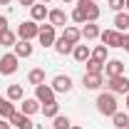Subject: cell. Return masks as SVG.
<instances>
[{"label":"cell","mask_w":129,"mask_h":129,"mask_svg":"<svg viewBox=\"0 0 129 129\" xmlns=\"http://www.w3.org/2000/svg\"><path fill=\"white\" fill-rule=\"evenodd\" d=\"M62 37L70 42V45H80V40H82V30H80V27H64Z\"/></svg>","instance_id":"cell-19"},{"label":"cell","mask_w":129,"mask_h":129,"mask_svg":"<svg viewBox=\"0 0 129 129\" xmlns=\"http://www.w3.org/2000/svg\"><path fill=\"white\" fill-rule=\"evenodd\" d=\"M104 75H107V77L124 75V62H122V60H107V62H104Z\"/></svg>","instance_id":"cell-12"},{"label":"cell","mask_w":129,"mask_h":129,"mask_svg":"<svg viewBox=\"0 0 129 129\" xmlns=\"http://www.w3.org/2000/svg\"><path fill=\"white\" fill-rule=\"evenodd\" d=\"M92 57H94V60H102V62H107V60H109V47H107V45H97V47L92 50Z\"/></svg>","instance_id":"cell-29"},{"label":"cell","mask_w":129,"mask_h":129,"mask_svg":"<svg viewBox=\"0 0 129 129\" xmlns=\"http://www.w3.org/2000/svg\"><path fill=\"white\" fill-rule=\"evenodd\" d=\"M122 50H127V52H129V32L124 35V42H122Z\"/></svg>","instance_id":"cell-33"},{"label":"cell","mask_w":129,"mask_h":129,"mask_svg":"<svg viewBox=\"0 0 129 129\" xmlns=\"http://www.w3.org/2000/svg\"><path fill=\"white\" fill-rule=\"evenodd\" d=\"M47 15H50V10L45 8V3H35L30 8V20H35V22H42Z\"/></svg>","instance_id":"cell-13"},{"label":"cell","mask_w":129,"mask_h":129,"mask_svg":"<svg viewBox=\"0 0 129 129\" xmlns=\"http://www.w3.org/2000/svg\"><path fill=\"white\" fill-rule=\"evenodd\" d=\"M5 27H8V17L0 15V30H5Z\"/></svg>","instance_id":"cell-34"},{"label":"cell","mask_w":129,"mask_h":129,"mask_svg":"<svg viewBox=\"0 0 129 129\" xmlns=\"http://www.w3.org/2000/svg\"><path fill=\"white\" fill-rule=\"evenodd\" d=\"M47 20H50V25H55V27H62V25H67V20H70V15L64 13L62 8H55V10H50Z\"/></svg>","instance_id":"cell-11"},{"label":"cell","mask_w":129,"mask_h":129,"mask_svg":"<svg viewBox=\"0 0 129 129\" xmlns=\"http://www.w3.org/2000/svg\"><path fill=\"white\" fill-rule=\"evenodd\" d=\"M40 107H42V104H40L35 97H27V99H22V109H20V112L30 117V114H37V112H40Z\"/></svg>","instance_id":"cell-17"},{"label":"cell","mask_w":129,"mask_h":129,"mask_svg":"<svg viewBox=\"0 0 129 129\" xmlns=\"http://www.w3.org/2000/svg\"><path fill=\"white\" fill-rule=\"evenodd\" d=\"M72 57H75L77 62H87V60L92 57V50H89V45H75V50H72Z\"/></svg>","instance_id":"cell-16"},{"label":"cell","mask_w":129,"mask_h":129,"mask_svg":"<svg viewBox=\"0 0 129 129\" xmlns=\"http://www.w3.org/2000/svg\"><path fill=\"white\" fill-rule=\"evenodd\" d=\"M107 89H109L112 94H129V77L127 75L107 77Z\"/></svg>","instance_id":"cell-3"},{"label":"cell","mask_w":129,"mask_h":129,"mask_svg":"<svg viewBox=\"0 0 129 129\" xmlns=\"http://www.w3.org/2000/svg\"><path fill=\"white\" fill-rule=\"evenodd\" d=\"M17 3H20V5H25V8H32L37 0H17Z\"/></svg>","instance_id":"cell-32"},{"label":"cell","mask_w":129,"mask_h":129,"mask_svg":"<svg viewBox=\"0 0 129 129\" xmlns=\"http://www.w3.org/2000/svg\"><path fill=\"white\" fill-rule=\"evenodd\" d=\"M13 114H15V104L10 99H0V117L3 119H10Z\"/></svg>","instance_id":"cell-26"},{"label":"cell","mask_w":129,"mask_h":129,"mask_svg":"<svg viewBox=\"0 0 129 129\" xmlns=\"http://www.w3.org/2000/svg\"><path fill=\"white\" fill-rule=\"evenodd\" d=\"M0 99H3V97H0Z\"/></svg>","instance_id":"cell-44"},{"label":"cell","mask_w":129,"mask_h":129,"mask_svg":"<svg viewBox=\"0 0 129 129\" xmlns=\"http://www.w3.org/2000/svg\"><path fill=\"white\" fill-rule=\"evenodd\" d=\"M62 3H75V0H62Z\"/></svg>","instance_id":"cell-40"},{"label":"cell","mask_w":129,"mask_h":129,"mask_svg":"<svg viewBox=\"0 0 129 129\" xmlns=\"http://www.w3.org/2000/svg\"><path fill=\"white\" fill-rule=\"evenodd\" d=\"M22 97H25L22 84H10V87H8V99H10V102H20Z\"/></svg>","instance_id":"cell-24"},{"label":"cell","mask_w":129,"mask_h":129,"mask_svg":"<svg viewBox=\"0 0 129 129\" xmlns=\"http://www.w3.org/2000/svg\"><path fill=\"white\" fill-rule=\"evenodd\" d=\"M70 129H84V127H77V124H72V127H70Z\"/></svg>","instance_id":"cell-38"},{"label":"cell","mask_w":129,"mask_h":129,"mask_svg":"<svg viewBox=\"0 0 129 129\" xmlns=\"http://www.w3.org/2000/svg\"><path fill=\"white\" fill-rule=\"evenodd\" d=\"M52 47H55V52H57V55H72V50H75V45H70V42H67L64 37H57Z\"/></svg>","instance_id":"cell-22"},{"label":"cell","mask_w":129,"mask_h":129,"mask_svg":"<svg viewBox=\"0 0 129 129\" xmlns=\"http://www.w3.org/2000/svg\"><path fill=\"white\" fill-rule=\"evenodd\" d=\"M124 97H127V99H124V102H127V109H129V94H124Z\"/></svg>","instance_id":"cell-39"},{"label":"cell","mask_w":129,"mask_h":129,"mask_svg":"<svg viewBox=\"0 0 129 129\" xmlns=\"http://www.w3.org/2000/svg\"><path fill=\"white\" fill-rule=\"evenodd\" d=\"M84 72H89V75H104V62L89 57V60L84 62Z\"/></svg>","instance_id":"cell-18"},{"label":"cell","mask_w":129,"mask_h":129,"mask_svg":"<svg viewBox=\"0 0 129 129\" xmlns=\"http://www.w3.org/2000/svg\"><path fill=\"white\" fill-rule=\"evenodd\" d=\"M40 112H42L45 119H55V117L60 114V104H57V99H55V102H47V104H42Z\"/></svg>","instance_id":"cell-20"},{"label":"cell","mask_w":129,"mask_h":129,"mask_svg":"<svg viewBox=\"0 0 129 129\" xmlns=\"http://www.w3.org/2000/svg\"><path fill=\"white\" fill-rule=\"evenodd\" d=\"M99 37H102V45H107V47H122V42H124V32L119 30H104Z\"/></svg>","instance_id":"cell-7"},{"label":"cell","mask_w":129,"mask_h":129,"mask_svg":"<svg viewBox=\"0 0 129 129\" xmlns=\"http://www.w3.org/2000/svg\"><path fill=\"white\" fill-rule=\"evenodd\" d=\"M27 82L30 84H45V70L42 67H35V70H30V75H27Z\"/></svg>","instance_id":"cell-23"},{"label":"cell","mask_w":129,"mask_h":129,"mask_svg":"<svg viewBox=\"0 0 129 129\" xmlns=\"http://www.w3.org/2000/svg\"><path fill=\"white\" fill-rule=\"evenodd\" d=\"M114 30H119V32L129 30V13H117V17H114Z\"/></svg>","instance_id":"cell-25"},{"label":"cell","mask_w":129,"mask_h":129,"mask_svg":"<svg viewBox=\"0 0 129 129\" xmlns=\"http://www.w3.org/2000/svg\"><path fill=\"white\" fill-rule=\"evenodd\" d=\"M40 3H45V5H47V3H50V0H40Z\"/></svg>","instance_id":"cell-41"},{"label":"cell","mask_w":129,"mask_h":129,"mask_svg":"<svg viewBox=\"0 0 129 129\" xmlns=\"http://www.w3.org/2000/svg\"><path fill=\"white\" fill-rule=\"evenodd\" d=\"M0 129H10V122L8 119H0Z\"/></svg>","instance_id":"cell-35"},{"label":"cell","mask_w":129,"mask_h":129,"mask_svg":"<svg viewBox=\"0 0 129 129\" xmlns=\"http://www.w3.org/2000/svg\"><path fill=\"white\" fill-rule=\"evenodd\" d=\"M94 104H97V109H99V114H104V117H112L114 112H119L117 94H112V92H99Z\"/></svg>","instance_id":"cell-1"},{"label":"cell","mask_w":129,"mask_h":129,"mask_svg":"<svg viewBox=\"0 0 129 129\" xmlns=\"http://www.w3.org/2000/svg\"><path fill=\"white\" fill-rule=\"evenodd\" d=\"M13 47H15V55L20 57V60H22V57H30V55H32V42H30V40H17Z\"/></svg>","instance_id":"cell-15"},{"label":"cell","mask_w":129,"mask_h":129,"mask_svg":"<svg viewBox=\"0 0 129 129\" xmlns=\"http://www.w3.org/2000/svg\"><path fill=\"white\" fill-rule=\"evenodd\" d=\"M20 57H17L15 52H5L3 57H0V75L3 77H10V75H15L17 67H20Z\"/></svg>","instance_id":"cell-2"},{"label":"cell","mask_w":129,"mask_h":129,"mask_svg":"<svg viewBox=\"0 0 129 129\" xmlns=\"http://www.w3.org/2000/svg\"><path fill=\"white\" fill-rule=\"evenodd\" d=\"M112 122H114V127H117V129H124L129 124V114L127 112H114L112 114Z\"/></svg>","instance_id":"cell-28"},{"label":"cell","mask_w":129,"mask_h":129,"mask_svg":"<svg viewBox=\"0 0 129 129\" xmlns=\"http://www.w3.org/2000/svg\"><path fill=\"white\" fill-rule=\"evenodd\" d=\"M50 87L55 89V94H67V92L72 89V77H70V75H55Z\"/></svg>","instance_id":"cell-6"},{"label":"cell","mask_w":129,"mask_h":129,"mask_svg":"<svg viewBox=\"0 0 129 129\" xmlns=\"http://www.w3.org/2000/svg\"><path fill=\"white\" fill-rule=\"evenodd\" d=\"M70 17H72L77 25H84V22H87V13H84L82 5H75V10H72V15H70Z\"/></svg>","instance_id":"cell-30"},{"label":"cell","mask_w":129,"mask_h":129,"mask_svg":"<svg viewBox=\"0 0 129 129\" xmlns=\"http://www.w3.org/2000/svg\"><path fill=\"white\" fill-rule=\"evenodd\" d=\"M70 127H72V122H70L67 114H57L52 119V129H70Z\"/></svg>","instance_id":"cell-27"},{"label":"cell","mask_w":129,"mask_h":129,"mask_svg":"<svg viewBox=\"0 0 129 129\" xmlns=\"http://www.w3.org/2000/svg\"><path fill=\"white\" fill-rule=\"evenodd\" d=\"M82 84H84V89H92V92H97V89L104 84V75H89V72H84Z\"/></svg>","instance_id":"cell-9"},{"label":"cell","mask_w":129,"mask_h":129,"mask_svg":"<svg viewBox=\"0 0 129 129\" xmlns=\"http://www.w3.org/2000/svg\"><path fill=\"white\" fill-rule=\"evenodd\" d=\"M99 35H102V30H99L97 22H84V25H82V37H84V40H97Z\"/></svg>","instance_id":"cell-14"},{"label":"cell","mask_w":129,"mask_h":129,"mask_svg":"<svg viewBox=\"0 0 129 129\" xmlns=\"http://www.w3.org/2000/svg\"><path fill=\"white\" fill-rule=\"evenodd\" d=\"M35 99L40 104H47V102H55V89L50 84H37L35 87Z\"/></svg>","instance_id":"cell-8"},{"label":"cell","mask_w":129,"mask_h":129,"mask_svg":"<svg viewBox=\"0 0 129 129\" xmlns=\"http://www.w3.org/2000/svg\"><path fill=\"white\" fill-rule=\"evenodd\" d=\"M92 3H99V0H92Z\"/></svg>","instance_id":"cell-42"},{"label":"cell","mask_w":129,"mask_h":129,"mask_svg":"<svg viewBox=\"0 0 129 129\" xmlns=\"http://www.w3.org/2000/svg\"><path fill=\"white\" fill-rule=\"evenodd\" d=\"M124 10H129V0H124Z\"/></svg>","instance_id":"cell-37"},{"label":"cell","mask_w":129,"mask_h":129,"mask_svg":"<svg viewBox=\"0 0 129 129\" xmlns=\"http://www.w3.org/2000/svg\"><path fill=\"white\" fill-rule=\"evenodd\" d=\"M124 129H129V124H127V127H124Z\"/></svg>","instance_id":"cell-43"},{"label":"cell","mask_w":129,"mask_h":129,"mask_svg":"<svg viewBox=\"0 0 129 129\" xmlns=\"http://www.w3.org/2000/svg\"><path fill=\"white\" fill-rule=\"evenodd\" d=\"M13 127H17V129H35V124H32V119L27 117V114H22V112H15L10 119H8Z\"/></svg>","instance_id":"cell-10"},{"label":"cell","mask_w":129,"mask_h":129,"mask_svg":"<svg viewBox=\"0 0 129 129\" xmlns=\"http://www.w3.org/2000/svg\"><path fill=\"white\" fill-rule=\"evenodd\" d=\"M37 40H40V45L42 47H52L55 45V40H57V32H55V25H40V35H37Z\"/></svg>","instance_id":"cell-5"},{"label":"cell","mask_w":129,"mask_h":129,"mask_svg":"<svg viewBox=\"0 0 129 129\" xmlns=\"http://www.w3.org/2000/svg\"><path fill=\"white\" fill-rule=\"evenodd\" d=\"M0 5H10V0H0Z\"/></svg>","instance_id":"cell-36"},{"label":"cell","mask_w":129,"mask_h":129,"mask_svg":"<svg viewBox=\"0 0 129 129\" xmlns=\"http://www.w3.org/2000/svg\"><path fill=\"white\" fill-rule=\"evenodd\" d=\"M15 42H17V35H15L13 30H10V27L0 30V45H3V47H13Z\"/></svg>","instance_id":"cell-21"},{"label":"cell","mask_w":129,"mask_h":129,"mask_svg":"<svg viewBox=\"0 0 129 129\" xmlns=\"http://www.w3.org/2000/svg\"><path fill=\"white\" fill-rule=\"evenodd\" d=\"M17 40H35L37 35H40V25L35 22V20H25V22H20L17 25Z\"/></svg>","instance_id":"cell-4"},{"label":"cell","mask_w":129,"mask_h":129,"mask_svg":"<svg viewBox=\"0 0 129 129\" xmlns=\"http://www.w3.org/2000/svg\"><path fill=\"white\" fill-rule=\"evenodd\" d=\"M107 5H109V10H114V13H122L124 10V0H107Z\"/></svg>","instance_id":"cell-31"}]
</instances>
